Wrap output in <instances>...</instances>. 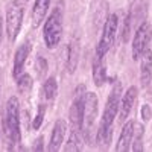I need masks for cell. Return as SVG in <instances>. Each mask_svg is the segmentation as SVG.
<instances>
[{
    "label": "cell",
    "instance_id": "cell-10",
    "mask_svg": "<svg viewBox=\"0 0 152 152\" xmlns=\"http://www.w3.org/2000/svg\"><path fill=\"white\" fill-rule=\"evenodd\" d=\"M31 50H32V46L29 41L23 43L14 53V64H12V76L17 78L20 76L23 72H24V66H26V61L31 55Z\"/></svg>",
    "mask_w": 152,
    "mask_h": 152
},
{
    "label": "cell",
    "instance_id": "cell-8",
    "mask_svg": "<svg viewBox=\"0 0 152 152\" xmlns=\"http://www.w3.org/2000/svg\"><path fill=\"white\" fill-rule=\"evenodd\" d=\"M152 37V28L148 21H143L140 26L137 28L132 40V59H140L142 55L149 49Z\"/></svg>",
    "mask_w": 152,
    "mask_h": 152
},
{
    "label": "cell",
    "instance_id": "cell-23",
    "mask_svg": "<svg viewBox=\"0 0 152 152\" xmlns=\"http://www.w3.org/2000/svg\"><path fill=\"white\" fill-rule=\"evenodd\" d=\"M35 67H37V70H38V75L44 76V75H46V70H47V61H46L43 56H38L37 61H35Z\"/></svg>",
    "mask_w": 152,
    "mask_h": 152
},
{
    "label": "cell",
    "instance_id": "cell-24",
    "mask_svg": "<svg viewBox=\"0 0 152 152\" xmlns=\"http://www.w3.org/2000/svg\"><path fill=\"white\" fill-rule=\"evenodd\" d=\"M140 114H142V119H143V120H149V119L152 117V111H151V107H149V105H143V107H142V111H140Z\"/></svg>",
    "mask_w": 152,
    "mask_h": 152
},
{
    "label": "cell",
    "instance_id": "cell-4",
    "mask_svg": "<svg viewBox=\"0 0 152 152\" xmlns=\"http://www.w3.org/2000/svg\"><path fill=\"white\" fill-rule=\"evenodd\" d=\"M23 14H24V6L20 0H12L6 6V34L8 40L14 43L21 29L23 23Z\"/></svg>",
    "mask_w": 152,
    "mask_h": 152
},
{
    "label": "cell",
    "instance_id": "cell-1",
    "mask_svg": "<svg viewBox=\"0 0 152 152\" xmlns=\"http://www.w3.org/2000/svg\"><path fill=\"white\" fill-rule=\"evenodd\" d=\"M120 99H122V84L117 82L114 85L111 94L107 99L105 110H104V116L100 120L99 128L94 132V140L96 145L100 148H107L111 143V137H113V122L116 119L119 107H120Z\"/></svg>",
    "mask_w": 152,
    "mask_h": 152
},
{
    "label": "cell",
    "instance_id": "cell-26",
    "mask_svg": "<svg viewBox=\"0 0 152 152\" xmlns=\"http://www.w3.org/2000/svg\"><path fill=\"white\" fill-rule=\"evenodd\" d=\"M2 37H3V20L0 15V43H2Z\"/></svg>",
    "mask_w": 152,
    "mask_h": 152
},
{
    "label": "cell",
    "instance_id": "cell-22",
    "mask_svg": "<svg viewBox=\"0 0 152 152\" xmlns=\"http://www.w3.org/2000/svg\"><path fill=\"white\" fill-rule=\"evenodd\" d=\"M44 116H46V104H40L38 105V111H37V116L32 122V126L34 129H40V126L44 120Z\"/></svg>",
    "mask_w": 152,
    "mask_h": 152
},
{
    "label": "cell",
    "instance_id": "cell-6",
    "mask_svg": "<svg viewBox=\"0 0 152 152\" xmlns=\"http://www.w3.org/2000/svg\"><path fill=\"white\" fill-rule=\"evenodd\" d=\"M117 28H119V15L117 14L108 15L105 18L104 28H102V37H100V41L96 46V56L105 58V55L110 52V49L114 44V40H116Z\"/></svg>",
    "mask_w": 152,
    "mask_h": 152
},
{
    "label": "cell",
    "instance_id": "cell-5",
    "mask_svg": "<svg viewBox=\"0 0 152 152\" xmlns=\"http://www.w3.org/2000/svg\"><path fill=\"white\" fill-rule=\"evenodd\" d=\"M97 105L99 100L94 93L85 94V108H84V119H82V135L84 138L91 143L93 134L96 132V119H97Z\"/></svg>",
    "mask_w": 152,
    "mask_h": 152
},
{
    "label": "cell",
    "instance_id": "cell-19",
    "mask_svg": "<svg viewBox=\"0 0 152 152\" xmlns=\"http://www.w3.org/2000/svg\"><path fill=\"white\" fill-rule=\"evenodd\" d=\"M64 151L70 152V151H82V132L72 129L70 131V137L67 140V145L64 148Z\"/></svg>",
    "mask_w": 152,
    "mask_h": 152
},
{
    "label": "cell",
    "instance_id": "cell-15",
    "mask_svg": "<svg viewBox=\"0 0 152 152\" xmlns=\"http://www.w3.org/2000/svg\"><path fill=\"white\" fill-rule=\"evenodd\" d=\"M91 75H93V82H94V85L102 87V85L107 82L108 76H107V67H105V58L94 56Z\"/></svg>",
    "mask_w": 152,
    "mask_h": 152
},
{
    "label": "cell",
    "instance_id": "cell-9",
    "mask_svg": "<svg viewBox=\"0 0 152 152\" xmlns=\"http://www.w3.org/2000/svg\"><path fill=\"white\" fill-rule=\"evenodd\" d=\"M137 94H138V88L135 85H131L128 90L125 91L123 97L120 99V107H119V122H125L128 119V116L131 114L134 105H135V100H137Z\"/></svg>",
    "mask_w": 152,
    "mask_h": 152
},
{
    "label": "cell",
    "instance_id": "cell-7",
    "mask_svg": "<svg viewBox=\"0 0 152 152\" xmlns=\"http://www.w3.org/2000/svg\"><path fill=\"white\" fill-rule=\"evenodd\" d=\"M84 108H85V87L79 85L75 90V97L70 107V123L72 129L82 132V119H84Z\"/></svg>",
    "mask_w": 152,
    "mask_h": 152
},
{
    "label": "cell",
    "instance_id": "cell-20",
    "mask_svg": "<svg viewBox=\"0 0 152 152\" xmlns=\"http://www.w3.org/2000/svg\"><path fill=\"white\" fill-rule=\"evenodd\" d=\"M17 88H18V91L23 93V94H26L31 91V88L34 85V79H32V76L29 73H21L20 76H17Z\"/></svg>",
    "mask_w": 152,
    "mask_h": 152
},
{
    "label": "cell",
    "instance_id": "cell-21",
    "mask_svg": "<svg viewBox=\"0 0 152 152\" xmlns=\"http://www.w3.org/2000/svg\"><path fill=\"white\" fill-rule=\"evenodd\" d=\"M131 26H132V14L129 12V14L125 17V20H123V29H122V41L123 43L128 41L129 34H131Z\"/></svg>",
    "mask_w": 152,
    "mask_h": 152
},
{
    "label": "cell",
    "instance_id": "cell-16",
    "mask_svg": "<svg viewBox=\"0 0 152 152\" xmlns=\"http://www.w3.org/2000/svg\"><path fill=\"white\" fill-rule=\"evenodd\" d=\"M78 61H79V43L73 40L67 46V59H66V67L69 73H75L76 67H78Z\"/></svg>",
    "mask_w": 152,
    "mask_h": 152
},
{
    "label": "cell",
    "instance_id": "cell-17",
    "mask_svg": "<svg viewBox=\"0 0 152 152\" xmlns=\"http://www.w3.org/2000/svg\"><path fill=\"white\" fill-rule=\"evenodd\" d=\"M143 135H145V126L142 123L134 125V134H132V142H131V151L134 152H142L143 148Z\"/></svg>",
    "mask_w": 152,
    "mask_h": 152
},
{
    "label": "cell",
    "instance_id": "cell-14",
    "mask_svg": "<svg viewBox=\"0 0 152 152\" xmlns=\"http://www.w3.org/2000/svg\"><path fill=\"white\" fill-rule=\"evenodd\" d=\"M50 2L52 0H35L34 8H32V26L38 28L40 24L44 21L49 8H50Z\"/></svg>",
    "mask_w": 152,
    "mask_h": 152
},
{
    "label": "cell",
    "instance_id": "cell-3",
    "mask_svg": "<svg viewBox=\"0 0 152 152\" xmlns=\"http://www.w3.org/2000/svg\"><path fill=\"white\" fill-rule=\"evenodd\" d=\"M62 21H64V11L59 2L50 12L43 26V40L47 49H55L59 44L62 37Z\"/></svg>",
    "mask_w": 152,
    "mask_h": 152
},
{
    "label": "cell",
    "instance_id": "cell-13",
    "mask_svg": "<svg viewBox=\"0 0 152 152\" xmlns=\"http://www.w3.org/2000/svg\"><path fill=\"white\" fill-rule=\"evenodd\" d=\"M152 81V50H146L142 55L140 62V84L143 88H146Z\"/></svg>",
    "mask_w": 152,
    "mask_h": 152
},
{
    "label": "cell",
    "instance_id": "cell-27",
    "mask_svg": "<svg viewBox=\"0 0 152 152\" xmlns=\"http://www.w3.org/2000/svg\"><path fill=\"white\" fill-rule=\"evenodd\" d=\"M131 2H135V0H131Z\"/></svg>",
    "mask_w": 152,
    "mask_h": 152
},
{
    "label": "cell",
    "instance_id": "cell-11",
    "mask_svg": "<svg viewBox=\"0 0 152 152\" xmlns=\"http://www.w3.org/2000/svg\"><path fill=\"white\" fill-rule=\"evenodd\" d=\"M66 131H67V122L64 119H58L53 125L52 129V135H50V142H49V151L56 152L61 149V143L64 142L66 137Z\"/></svg>",
    "mask_w": 152,
    "mask_h": 152
},
{
    "label": "cell",
    "instance_id": "cell-2",
    "mask_svg": "<svg viewBox=\"0 0 152 152\" xmlns=\"http://www.w3.org/2000/svg\"><path fill=\"white\" fill-rule=\"evenodd\" d=\"M3 131L6 142L9 145V151L14 149L15 145L21 140V129H20V102L15 96L8 99L5 107V116H3Z\"/></svg>",
    "mask_w": 152,
    "mask_h": 152
},
{
    "label": "cell",
    "instance_id": "cell-18",
    "mask_svg": "<svg viewBox=\"0 0 152 152\" xmlns=\"http://www.w3.org/2000/svg\"><path fill=\"white\" fill-rule=\"evenodd\" d=\"M56 94H58V82L53 76H50V78H47L43 84V96L47 102H52L56 97Z\"/></svg>",
    "mask_w": 152,
    "mask_h": 152
},
{
    "label": "cell",
    "instance_id": "cell-25",
    "mask_svg": "<svg viewBox=\"0 0 152 152\" xmlns=\"http://www.w3.org/2000/svg\"><path fill=\"white\" fill-rule=\"evenodd\" d=\"M44 146H43V137H38V140H35V145H34V151H43Z\"/></svg>",
    "mask_w": 152,
    "mask_h": 152
},
{
    "label": "cell",
    "instance_id": "cell-12",
    "mask_svg": "<svg viewBox=\"0 0 152 152\" xmlns=\"http://www.w3.org/2000/svg\"><path fill=\"white\" fill-rule=\"evenodd\" d=\"M134 125L135 122L134 120H128L123 128H122V132H120V137H119V142L116 145V151L117 152H128L131 151V142H132V134H134Z\"/></svg>",
    "mask_w": 152,
    "mask_h": 152
}]
</instances>
